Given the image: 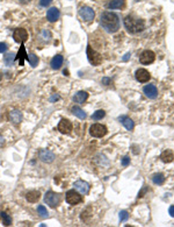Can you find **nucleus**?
I'll use <instances>...</instances> for the list:
<instances>
[{
    "instance_id": "nucleus-39",
    "label": "nucleus",
    "mask_w": 174,
    "mask_h": 227,
    "mask_svg": "<svg viewBox=\"0 0 174 227\" xmlns=\"http://www.w3.org/2000/svg\"><path fill=\"white\" fill-rule=\"evenodd\" d=\"M4 144H5V140H4V137H2V136L0 135V147H1V146H4Z\"/></svg>"
},
{
    "instance_id": "nucleus-34",
    "label": "nucleus",
    "mask_w": 174,
    "mask_h": 227,
    "mask_svg": "<svg viewBox=\"0 0 174 227\" xmlns=\"http://www.w3.org/2000/svg\"><path fill=\"white\" fill-rule=\"evenodd\" d=\"M146 191H148V188H146V186H143V189L139 191V193H138V198H142L143 196L145 195V192H146Z\"/></svg>"
},
{
    "instance_id": "nucleus-5",
    "label": "nucleus",
    "mask_w": 174,
    "mask_h": 227,
    "mask_svg": "<svg viewBox=\"0 0 174 227\" xmlns=\"http://www.w3.org/2000/svg\"><path fill=\"white\" fill-rule=\"evenodd\" d=\"M87 57H88V61L93 65H99L102 63V56L97 52L94 49H92V47L88 45L87 47Z\"/></svg>"
},
{
    "instance_id": "nucleus-1",
    "label": "nucleus",
    "mask_w": 174,
    "mask_h": 227,
    "mask_svg": "<svg viewBox=\"0 0 174 227\" xmlns=\"http://www.w3.org/2000/svg\"><path fill=\"white\" fill-rule=\"evenodd\" d=\"M101 25L108 33H116L120 29V19L113 12H104L101 15Z\"/></svg>"
},
{
    "instance_id": "nucleus-16",
    "label": "nucleus",
    "mask_w": 174,
    "mask_h": 227,
    "mask_svg": "<svg viewBox=\"0 0 174 227\" xmlns=\"http://www.w3.org/2000/svg\"><path fill=\"white\" fill-rule=\"evenodd\" d=\"M8 118H9V120H11L14 125H19V123L22 121V113H21L20 111H16V110L12 111V112L9 113Z\"/></svg>"
},
{
    "instance_id": "nucleus-10",
    "label": "nucleus",
    "mask_w": 174,
    "mask_h": 227,
    "mask_svg": "<svg viewBox=\"0 0 174 227\" xmlns=\"http://www.w3.org/2000/svg\"><path fill=\"white\" fill-rule=\"evenodd\" d=\"M135 76H136V79H137L138 82H141V83H146V82L150 80V78H151L150 72H148V70H145V69H138V70L136 71Z\"/></svg>"
},
{
    "instance_id": "nucleus-35",
    "label": "nucleus",
    "mask_w": 174,
    "mask_h": 227,
    "mask_svg": "<svg viewBox=\"0 0 174 227\" xmlns=\"http://www.w3.org/2000/svg\"><path fill=\"white\" fill-rule=\"evenodd\" d=\"M7 50V45L2 42H0V52H5Z\"/></svg>"
},
{
    "instance_id": "nucleus-22",
    "label": "nucleus",
    "mask_w": 174,
    "mask_h": 227,
    "mask_svg": "<svg viewBox=\"0 0 174 227\" xmlns=\"http://www.w3.org/2000/svg\"><path fill=\"white\" fill-rule=\"evenodd\" d=\"M39 197H41V193L39 191H29L26 195L27 200L29 203H36L39 199Z\"/></svg>"
},
{
    "instance_id": "nucleus-11",
    "label": "nucleus",
    "mask_w": 174,
    "mask_h": 227,
    "mask_svg": "<svg viewBox=\"0 0 174 227\" xmlns=\"http://www.w3.org/2000/svg\"><path fill=\"white\" fill-rule=\"evenodd\" d=\"M58 130L63 134H69L72 130V123L67 119H62L58 123Z\"/></svg>"
},
{
    "instance_id": "nucleus-30",
    "label": "nucleus",
    "mask_w": 174,
    "mask_h": 227,
    "mask_svg": "<svg viewBox=\"0 0 174 227\" xmlns=\"http://www.w3.org/2000/svg\"><path fill=\"white\" fill-rule=\"evenodd\" d=\"M37 212H39V214L42 218H46L48 217V211H46V208L43 205H39V207H37Z\"/></svg>"
},
{
    "instance_id": "nucleus-38",
    "label": "nucleus",
    "mask_w": 174,
    "mask_h": 227,
    "mask_svg": "<svg viewBox=\"0 0 174 227\" xmlns=\"http://www.w3.org/2000/svg\"><path fill=\"white\" fill-rule=\"evenodd\" d=\"M168 212H169V214H171V215L174 218V206H171V207H169V210H168Z\"/></svg>"
},
{
    "instance_id": "nucleus-4",
    "label": "nucleus",
    "mask_w": 174,
    "mask_h": 227,
    "mask_svg": "<svg viewBox=\"0 0 174 227\" xmlns=\"http://www.w3.org/2000/svg\"><path fill=\"white\" fill-rule=\"evenodd\" d=\"M90 133L94 137H102L107 134V127L103 126L101 123H94L92 125L90 128Z\"/></svg>"
},
{
    "instance_id": "nucleus-12",
    "label": "nucleus",
    "mask_w": 174,
    "mask_h": 227,
    "mask_svg": "<svg viewBox=\"0 0 174 227\" xmlns=\"http://www.w3.org/2000/svg\"><path fill=\"white\" fill-rule=\"evenodd\" d=\"M74 189H76L77 191H79L80 193L86 195V193H88V191H90V184L84 181H77L74 183Z\"/></svg>"
},
{
    "instance_id": "nucleus-21",
    "label": "nucleus",
    "mask_w": 174,
    "mask_h": 227,
    "mask_svg": "<svg viewBox=\"0 0 174 227\" xmlns=\"http://www.w3.org/2000/svg\"><path fill=\"white\" fill-rule=\"evenodd\" d=\"M87 98H88V93L87 92H85V91H79L77 94L74 96V101H77V103H79V104H83V103H85L86 100H87Z\"/></svg>"
},
{
    "instance_id": "nucleus-20",
    "label": "nucleus",
    "mask_w": 174,
    "mask_h": 227,
    "mask_svg": "<svg viewBox=\"0 0 174 227\" xmlns=\"http://www.w3.org/2000/svg\"><path fill=\"white\" fill-rule=\"evenodd\" d=\"M120 121L123 123V126L127 128L128 130H132L135 125H134V121L128 117H120Z\"/></svg>"
},
{
    "instance_id": "nucleus-36",
    "label": "nucleus",
    "mask_w": 174,
    "mask_h": 227,
    "mask_svg": "<svg viewBox=\"0 0 174 227\" xmlns=\"http://www.w3.org/2000/svg\"><path fill=\"white\" fill-rule=\"evenodd\" d=\"M110 83H111V79L110 78H102V84L109 85Z\"/></svg>"
},
{
    "instance_id": "nucleus-14",
    "label": "nucleus",
    "mask_w": 174,
    "mask_h": 227,
    "mask_svg": "<svg viewBox=\"0 0 174 227\" xmlns=\"http://www.w3.org/2000/svg\"><path fill=\"white\" fill-rule=\"evenodd\" d=\"M60 16V13H59V9L56 8V7H52L50 9H48L46 12V18L50 22H56Z\"/></svg>"
},
{
    "instance_id": "nucleus-33",
    "label": "nucleus",
    "mask_w": 174,
    "mask_h": 227,
    "mask_svg": "<svg viewBox=\"0 0 174 227\" xmlns=\"http://www.w3.org/2000/svg\"><path fill=\"white\" fill-rule=\"evenodd\" d=\"M129 163H130V158L128 157V156L123 157V160H122V165H123V167H127Z\"/></svg>"
},
{
    "instance_id": "nucleus-25",
    "label": "nucleus",
    "mask_w": 174,
    "mask_h": 227,
    "mask_svg": "<svg viewBox=\"0 0 174 227\" xmlns=\"http://www.w3.org/2000/svg\"><path fill=\"white\" fill-rule=\"evenodd\" d=\"M0 217H1L2 222H4L5 226H9V225H12V218H11L6 212H1V213H0Z\"/></svg>"
},
{
    "instance_id": "nucleus-9",
    "label": "nucleus",
    "mask_w": 174,
    "mask_h": 227,
    "mask_svg": "<svg viewBox=\"0 0 174 227\" xmlns=\"http://www.w3.org/2000/svg\"><path fill=\"white\" fill-rule=\"evenodd\" d=\"M79 14H80V16H81L85 21H92V20L94 19V16H95L94 11L88 6L81 7V8L79 9Z\"/></svg>"
},
{
    "instance_id": "nucleus-15",
    "label": "nucleus",
    "mask_w": 174,
    "mask_h": 227,
    "mask_svg": "<svg viewBox=\"0 0 174 227\" xmlns=\"http://www.w3.org/2000/svg\"><path fill=\"white\" fill-rule=\"evenodd\" d=\"M143 91H144L145 96H146V97H148V98H151V99H155V98L157 97V94H158L157 87H155V85H152V84H148V85H146V86H144Z\"/></svg>"
},
{
    "instance_id": "nucleus-26",
    "label": "nucleus",
    "mask_w": 174,
    "mask_h": 227,
    "mask_svg": "<svg viewBox=\"0 0 174 227\" xmlns=\"http://www.w3.org/2000/svg\"><path fill=\"white\" fill-rule=\"evenodd\" d=\"M14 59H15V56H14L13 52H9V54H6L5 57H4V61H5V64L6 65H13Z\"/></svg>"
},
{
    "instance_id": "nucleus-40",
    "label": "nucleus",
    "mask_w": 174,
    "mask_h": 227,
    "mask_svg": "<svg viewBox=\"0 0 174 227\" xmlns=\"http://www.w3.org/2000/svg\"><path fill=\"white\" fill-rule=\"evenodd\" d=\"M19 2H21V4H27V2H29L30 0H18Z\"/></svg>"
},
{
    "instance_id": "nucleus-17",
    "label": "nucleus",
    "mask_w": 174,
    "mask_h": 227,
    "mask_svg": "<svg viewBox=\"0 0 174 227\" xmlns=\"http://www.w3.org/2000/svg\"><path fill=\"white\" fill-rule=\"evenodd\" d=\"M63 61H64V59H63L62 55H56V56H53V59H51V68L52 69H55V70H58V69L62 66V64H63Z\"/></svg>"
},
{
    "instance_id": "nucleus-13",
    "label": "nucleus",
    "mask_w": 174,
    "mask_h": 227,
    "mask_svg": "<svg viewBox=\"0 0 174 227\" xmlns=\"http://www.w3.org/2000/svg\"><path fill=\"white\" fill-rule=\"evenodd\" d=\"M39 158L43 161V162L46 163H51L53 160H55V154L51 153L50 150L43 149L39 151Z\"/></svg>"
},
{
    "instance_id": "nucleus-27",
    "label": "nucleus",
    "mask_w": 174,
    "mask_h": 227,
    "mask_svg": "<svg viewBox=\"0 0 174 227\" xmlns=\"http://www.w3.org/2000/svg\"><path fill=\"white\" fill-rule=\"evenodd\" d=\"M152 181H153L155 184L161 185V184H164V182H165V177H164L162 174H155V175L152 177Z\"/></svg>"
},
{
    "instance_id": "nucleus-37",
    "label": "nucleus",
    "mask_w": 174,
    "mask_h": 227,
    "mask_svg": "<svg viewBox=\"0 0 174 227\" xmlns=\"http://www.w3.org/2000/svg\"><path fill=\"white\" fill-rule=\"evenodd\" d=\"M130 56H131V55H130V52H128V54H125V55H124V57L122 59V61H124V62H127V61L129 59Z\"/></svg>"
},
{
    "instance_id": "nucleus-24",
    "label": "nucleus",
    "mask_w": 174,
    "mask_h": 227,
    "mask_svg": "<svg viewBox=\"0 0 174 227\" xmlns=\"http://www.w3.org/2000/svg\"><path fill=\"white\" fill-rule=\"evenodd\" d=\"M72 113H73L76 117L79 118V119H85V118H86V113H85L84 111L81 110L79 106H73V107H72Z\"/></svg>"
},
{
    "instance_id": "nucleus-2",
    "label": "nucleus",
    "mask_w": 174,
    "mask_h": 227,
    "mask_svg": "<svg viewBox=\"0 0 174 227\" xmlns=\"http://www.w3.org/2000/svg\"><path fill=\"white\" fill-rule=\"evenodd\" d=\"M124 27L127 28V30L131 34H136V33L143 32L145 28V23L142 19H137L134 16H127L124 19Z\"/></svg>"
},
{
    "instance_id": "nucleus-31",
    "label": "nucleus",
    "mask_w": 174,
    "mask_h": 227,
    "mask_svg": "<svg viewBox=\"0 0 174 227\" xmlns=\"http://www.w3.org/2000/svg\"><path fill=\"white\" fill-rule=\"evenodd\" d=\"M128 218H129V213H128L127 211H121V212H120V220L121 221L127 220Z\"/></svg>"
},
{
    "instance_id": "nucleus-18",
    "label": "nucleus",
    "mask_w": 174,
    "mask_h": 227,
    "mask_svg": "<svg viewBox=\"0 0 174 227\" xmlns=\"http://www.w3.org/2000/svg\"><path fill=\"white\" fill-rule=\"evenodd\" d=\"M125 5V0H111L108 4V8L110 9H121Z\"/></svg>"
},
{
    "instance_id": "nucleus-3",
    "label": "nucleus",
    "mask_w": 174,
    "mask_h": 227,
    "mask_svg": "<svg viewBox=\"0 0 174 227\" xmlns=\"http://www.w3.org/2000/svg\"><path fill=\"white\" fill-rule=\"evenodd\" d=\"M44 201L50 206V207L55 208L60 204V196L58 195V193H56V192L49 191V192L45 193Z\"/></svg>"
},
{
    "instance_id": "nucleus-32",
    "label": "nucleus",
    "mask_w": 174,
    "mask_h": 227,
    "mask_svg": "<svg viewBox=\"0 0 174 227\" xmlns=\"http://www.w3.org/2000/svg\"><path fill=\"white\" fill-rule=\"evenodd\" d=\"M51 1L52 0H39V4H41V6L46 7L51 4Z\"/></svg>"
},
{
    "instance_id": "nucleus-28",
    "label": "nucleus",
    "mask_w": 174,
    "mask_h": 227,
    "mask_svg": "<svg viewBox=\"0 0 174 227\" xmlns=\"http://www.w3.org/2000/svg\"><path fill=\"white\" fill-rule=\"evenodd\" d=\"M27 59L29 61V63H30V65H32V66H36V65H37V63H39V57H37L36 55H34V54L28 55Z\"/></svg>"
},
{
    "instance_id": "nucleus-29",
    "label": "nucleus",
    "mask_w": 174,
    "mask_h": 227,
    "mask_svg": "<svg viewBox=\"0 0 174 227\" xmlns=\"http://www.w3.org/2000/svg\"><path fill=\"white\" fill-rule=\"evenodd\" d=\"M104 115H106V112L103 110H99V111H97V112H94V114L92 115V119H93V120H100V119H102Z\"/></svg>"
},
{
    "instance_id": "nucleus-41",
    "label": "nucleus",
    "mask_w": 174,
    "mask_h": 227,
    "mask_svg": "<svg viewBox=\"0 0 174 227\" xmlns=\"http://www.w3.org/2000/svg\"><path fill=\"white\" fill-rule=\"evenodd\" d=\"M1 78H2V76H1V72H0V79H1Z\"/></svg>"
},
{
    "instance_id": "nucleus-19",
    "label": "nucleus",
    "mask_w": 174,
    "mask_h": 227,
    "mask_svg": "<svg viewBox=\"0 0 174 227\" xmlns=\"http://www.w3.org/2000/svg\"><path fill=\"white\" fill-rule=\"evenodd\" d=\"M27 57H28V55L26 54V50H25V45H23V43L21 44V48H20L19 52H18V56H16V59H19V64L22 66L23 65V63H25V59H27Z\"/></svg>"
},
{
    "instance_id": "nucleus-8",
    "label": "nucleus",
    "mask_w": 174,
    "mask_h": 227,
    "mask_svg": "<svg viewBox=\"0 0 174 227\" xmlns=\"http://www.w3.org/2000/svg\"><path fill=\"white\" fill-rule=\"evenodd\" d=\"M155 52L151 51V50H144L141 54V56H139V62L142 64H151V63L155 62Z\"/></svg>"
},
{
    "instance_id": "nucleus-7",
    "label": "nucleus",
    "mask_w": 174,
    "mask_h": 227,
    "mask_svg": "<svg viewBox=\"0 0 174 227\" xmlns=\"http://www.w3.org/2000/svg\"><path fill=\"white\" fill-rule=\"evenodd\" d=\"M13 37L18 43H25L28 40V32L25 28H16L13 33Z\"/></svg>"
},
{
    "instance_id": "nucleus-23",
    "label": "nucleus",
    "mask_w": 174,
    "mask_h": 227,
    "mask_svg": "<svg viewBox=\"0 0 174 227\" xmlns=\"http://www.w3.org/2000/svg\"><path fill=\"white\" fill-rule=\"evenodd\" d=\"M160 158L164 163H169L174 160V155L171 150H165V151H162Z\"/></svg>"
},
{
    "instance_id": "nucleus-6",
    "label": "nucleus",
    "mask_w": 174,
    "mask_h": 227,
    "mask_svg": "<svg viewBox=\"0 0 174 227\" xmlns=\"http://www.w3.org/2000/svg\"><path fill=\"white\" fill-rule=\"evenodd\" d=\"M65 198H66V201L69 204H71V205H77V204L83 201V197L80 196V193H78L77 191H74V190L67 191Z\"/></svg>"
}]
</instances>
